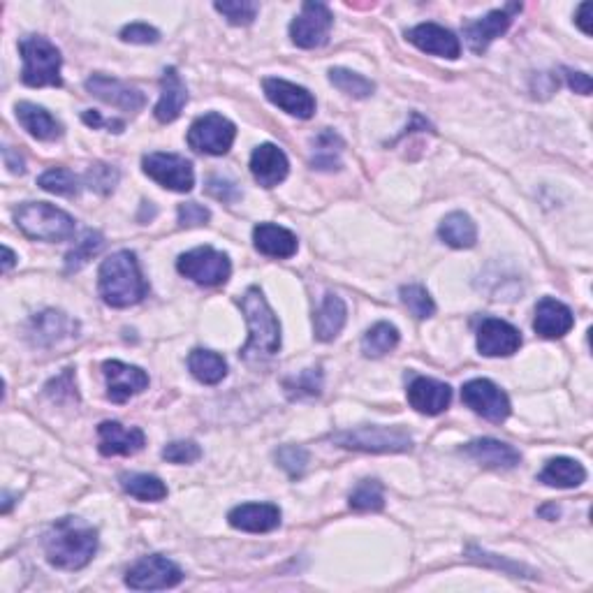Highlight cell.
I'll use <instances>...</instances> for the list:
<instances>
[{
  "label": "cell",
  "instance_id": "cell-1",
  "mask_svg": "<svg viewBox=\"0 0 593 593\" xmlns=\"http://www.w3.org/2000/svg\"><path fill=\"white\" fill-rule=\"evenodd\" d=\"M95 549H98V531L77 517L56 519L45 533L47 561L61 570H82L89 566Z\"/></svg>",
  "mask_w": 593,
  "mask_h": 593
},
{
  "label": "cell",
  "instance_id": "cell-2",
  "mask_svg": "<svg viewBox=\"0 0 593 593\" xmlns=\"http://www.w3.org/2000/svg\"><path fill=\"white\" fill-rule=\"evenodd\" d=\"M98 290L102 302L114 309H128L142 302L149 292L142 272H139L135 253L119 251L102 262L98 274Z\"/></svg>",
  "mask_w": 593,
  "mask_h": 593
},
{
  "label": "cell",
  "instance_id": "cell-3",
  "mask_svg": "<svg viewBox=\"0 0 593 593\" xmlns=\"http://www.w3.org/2000/svg\"><path fill=\"white\" fill-rule=\"evenodd\" d=\"M241 311L248 325V343L241 350V357L244 360L274 357L281 350V322L260 288L246 290V295L241 297Z\"/></svg>",
  "mask_w": 593,
  "mask_h": 593
},
{
  "label": "cell",
  "instance_id": "cell-4",
  "mask_svg": "<svg viewBox=\"0 0 593 593\" xmlns=\"http://www.w3.org/2000/svg\"><path fill=\"white\" fill-rule=\"evenodd\" d=\"M14 221L26 237L38 241H65L75 234V218L47 202H26L14 209Z\"/></svg>",
  "mask_w": 593,
  "mask_h": 593
},
{
  "label": "cell",
  "instance_id": "cell-5",
  "mask_svg": "<svg viewBox=\"0 0 593 593\" xmlns=\"http://www.w3.org/2000/svg\"><path fill=\"white\" fill-rule=\"evenodd\" d=\"M21 58H24V70H21V82L31 89L40 86H61V51L54 42H49L42 35H28L19 42Z\"/></svg>",
  "mask_w": 593,
  "mask_h": 593
},
{
  "label": "cell",
  "instance_id": "cell-6",
  "mask_svg": "<svg viewBox=\"0 0 593 593\" xmlns=\"http://www.w3.org/2000/svg\"><path fill=\"white\" fill-rule=\"evenodd\" d=\"M339 448L371 452V455H397L413 450V436L401 427H357L329 436Z\"/></svg>",
  "mask_w": 593,
  "mask_h": 593
},
{
  "label": "cell",
  "instance_id": "cell-7",
  "mask_svg": "<svg viewBox=\"0 0 593 593\" xmlns=\"http://www.w3.org/2000/svg\"><path fill=\"white\" fill-rule=\"evenodd\" d=\"M177 269L181 276L200 285H223L232 274L230 258L211 246H200L193 251L183 253L177 260Z\"/></svg>",
  "mask_w": 593,
  "mask_h": 593
},
{
  "label": "cell",
  "instance_id": "cell-8",
  "mask_svg": "<svg viewBox=\"0 0 593 593\" xmlns=\"http://www.w3.org/2000/svg\"><path fill=\"white\" fill-rule=\"evenodd\" d=\"M237 128L225 116L211 112L193 121L188 130L190 149L207 153V156H225L232 149Z\"/></svg>",
  "mask_w": 593,
  "mask_h": 593
},
{
  "label": "cell",
  "instance_id": "cell-9",
  "mask_svg": "<svg viewBox=\"0 0 593 593\" xmlns=\"http://www.w3.org/2000/svg\"><path fill=\"white\" fill-rule=\"evenodd\" d=\"M334 17L325 3H309L302 5V14L290 24V38L297 47L302 49H318L325 47L332 33Z\"/></svg>",
  "mask_w": 593,
  "mask_h": 593
},
{
  "label": "cell",
  "instance_id": "cell-10",
  "mask_svg": "<svg viewBox=\"0 0 593 593\" xmlns=\"http://www.w3.org/2000/svg\"><path fill=\"white\" fill-rule=\"evenodd\" d=\"M181 580H183V573L177 563L160 554H151V556H144V559H139L126 575V584L135 591L172 589L177 587Z\"/></svg>",
  "mask_w": 593,
  "mask_h": 593
},
{
  "label": "cell",
  "instance_id": "cell-11",
  "mask_svg": "<svg viewBox=\"0 0 593 593\" xmlns=\"http://www.w3.org/2000/svg\"><path fill=\"white\" fill-rule=\"evenodd\" d=\"M142 170L146 177L177 193H188L195 186L193 165L177 153H149L142 160Z\"/></svg>",
  "mask_w": 593,
  "mask_h": 593
},
{
  "label": "cell",
  "instance_id": "cell-12",
  "mask_svg": "<svg viewBox=\"0 0 593 593\" xmlns=\"http://www.w3.org/2000/svg\"><path fill=\"white\" fill-rule=\"evenodd\" d=\"M461 401L471 408L473 413H478L489 422H503L510 415V401L499 385H494L492 380L478 378L464 385L461 390Z\"/></svg>",
  "mask_w": 593,
  "mask_h": 593
},
{
  "label": "cell",
  "instance_id": "cell-13",
  "mask_svg": "<svg viewBox=\"0 0 593 593\" xmlns=\"http://www.w3.org/2000/svg\"><path fill=\"white\" fill-rule=\"evenodd\" d=\"M519 10H522V5L510 3V5L501 7V10L489 12L487 17L473 21V24H466L464 38H466V45L471 47L473 54H482V51L492 45L496 38H501V35L510 28L512 17H515Z\"/></svg>",
  "mask_w": 593,
  "mask_h": 593
},
{
  "label": "cell",
  "instance_id": "cell-14",
  "mask_svg": "<svg viewBox=\"0 0 593 593\" xmlns=\"http://www.w3.org/2000/svg\"><path fill=\"white\" fill-rule=\"evenodd\" d=\"M102 373H105L107 380V397L114 404H123V401H128L149 387V376L133 364L109 360L102 364Z\"/></svg>",
  "mask_w": 593,
  "mask_h": 593
},
{
  "label": "cell",
  "instance_id": "cell-15",
  "mask_svg": "<svg viewBox=\"0 0 593 593\" xmlns=\"http://www.w3.org/2000/svg\"><path fill=\"white\" fill-rule=\"evenodd\" d=\"M262 89H265L267 98L272 100L276 107H281L285 114L297 116V119H311L313 112H316V98H313L304 86L285 82V79L269 77L262 82Z\"/></svg>",
  "mask_w": 593,
  "mask_h": 593
},
{
  "label": "cell",
  "instance_id": "cell-16",
  "mask_svg": "<svg viewBox=\"0 0 593 593\" xmlns=\"http://www.w3.org/2000/svg\"><path fill=\"white\" fill-rule=\"evenodd\" d=\"M522 348V334L510 322L499 318L482 320L478 329V350L485 357H510Z\"/></svg>",
  "mask_w": 593,
  "mask_h": 593
},
{
  "label": "cell",
  "instance_id": "cell-17",
  "mask_svg": "<svg viewBox=\"0 0 593 593\" xmlns=\"http://www.w3.org/2000/svg\"><path fill=\"white\" fill-rule=\"evenodd\" d=\"M86 91L95 95L98 100L107 102V105L126 109V112H139V109L146 105V98L142 91L126 82H121V79H114L107 75H91L86 79Z\"/></svg>",
  "mask_w": 593,
  "mask_h": 593
},
{
  "label": "cell",
  "instance_id": "cell-18",
  "mask_svg": "<svg viewBox=\"0 0 593 593\" xmlns=\"http://www.w3.org/2000/svg\"><path fill=\"white\" fill-rule=\"evenodd\" d=\"M406 38L411 45H415L420 51H427V54H434V56H441V58H450V61H455L461 54V42L459 38L448 28L438 26V24H420L411 28V31L406 33Z\"/></svg>",
  "mask_w": 593,
  "mask_h": 593
},
{
  "label": "cell",
  "instance_id": "cell-19",
  "mask_svg": "<svg viewBox=\"0 0 593 593\" xmlns=\"http://www.w3.org/2000/svg\"><path fill=\"white\" fill-rule=\"evenodd\" d=\"M450 401H452L450 385L438 383L434 378L420 376L408 385V404L422 415H441L448 411Z\"/></svg>",
  "mask_w": 593,
  "mask_h": 593
},
{
  "label": "cell",
  "instance_id": "cell-20",
  "mask_svg": "<svg viewBox=\"0 0 593 593\" xmlns=\"http://www.w3.org/2000/svg\"><path fill=\"white\" fill-rule=\"evenodd\" d=\"M100 452L105 457L137 455L144 448V431L137 427H123L119 422H102L98 427Z\"/></svg>",
  "mask_w": 593,
  "mask_h": 593
},
{
  "label": "cell",
  "instance_id": "cell-21",
  "mask_svg": "<svg viewBox=\"0 0 593 593\" xmlns=\"http://www.w3.org/2000/svg\"><path fill=\"white\" fill-rule=\"evenodd\" d=\"M461 452L473 461H478L480 466L494 468V471H508V468H515L522 461V455L512 445L496 441V438H478V441L464 445Z\"/></svg>",
  "mask_w": 593,
  "mask_h": 593
},
{
  "label": "cell",
  "instance_id": "cell-22",
  "mask_svg": "<svg viewBox=\"0 0 593 593\" xmlns=\"http://www.w3.org/2000/svg\"><path fill=\"white\" fill-rule=\"evenodd\" d=\"M290 172L288 156L276 144H260L251 156V174L265 188H274L285 181Z\"/></svg>",
  "mask_w": 593,
  "mask_h": 593
},
{
  "label": "cell",
  "instance_id": "cell-23",
  "mask_svg": "<svg viewBox=\"0 0 593 593\" xmlns=\"http://www.w3.org/2000/svg\"><path fill=\"white\" fill-rule=\"evenodd\" d=\"M77 322L70 320L65 313L58 311H45L40 316H35L28 325V339L33 341V346L49 348L54 343L68 339V336H75Z\"/></svg>",
  "mask_w": 593,
  "mask_h": 593
},
{
  "label": "cell",
  "instance_id": "cell-24",
  "mask_svg": "<svg viewBox=\"0 0 593 593\" xmlns=\"http://www.w3.org/2000/svg\"><path fill=\"white\" fill-rule=\"evenodd\" d=\"M230 524L234 529L246 533H269L281 524V510L272 503H244L237 505L230 515Z\"/></svg>",
  "mask_w": 593,
  "mask_h": 593
},
{
  "label": "cell",
  "instance_id": "cell-25",
  "mask_svg": "<svg viewBox=\"0 0 593 593\" xmlns=\"http://www.w3.org/2000/svg\"><path fill=\"white\" fill-rule=\"evenodd\" d=\"M575 325L573 311L566 304L556 302L552 297L540 299L536 306V320H533V329L543 336V339H561L566 336Z\"/></svg>",
  "mask_w": 593,
  "mask_h": 593
},
{
  "label": "cell",
  "instance_id": "cell-26",
  "mask_svg": "<svg viewBox=\"0 0 593 593\" xmlns=\"http://www.w3.org/2000/svg\"><path fill=\"white\" fill-rule=\"evenodd\" d=\"M188 102V89L177 68H165L160 79V100L156 105V119L160 123L177 121Z\"/></svg>",
  "mask_w": 593,
  "mask_h": 593
},
{
  "label": "cell",
  "instance_id": "cell-27",
  "mask_svg": "<svg viewBox=\"0 0 593 593\" xmlns=\"http://www.w3.org/2000/svg\"><path fill=\"white\" fill-rule=\"evenodd\" d=\"M253 244L267 258H292L297 253V237L290 230L274 223H260L253 230Z\"/></svg>",
  "mask_w": 593,
  "mask_h": 593
},
{
  "label": "cell",
  "instance_id": "cell-28",
  "mask_svg": "<svg viewBox=\"0 0 593 593\" xmlns=\"http://www.w3.org/2000/svg\"><path fill=\"white\" fill-rule=\"evenodd\" d=\"M17 119L28 135H33L40 142H54L63 135V126L51 116L45 107L33 105V102H19Z\"/></svg>",
  "mask_w": 593,
  "mask_h": 593
},
{
  "label": "cell",
  "instance_id": "cell-29",
  "mask_svg": "<svg viewBox=\"0 0 593 593\" xmlns=\"http://www.w3.org/2000/svg\"><path fill=\"white\" fill-rule=\"evenodd\" d=\"M348 309L346 302L334 292H327L322 297V304L316 313V320H313V327H316V339L318 341H334L336 336L341 334L343 325H346Z\"/></svg>",
  "mask_w": 593,
  "mask_h": 593
},
{
  "label": "cell",
  "instance_id": "cell-30",
  "mask_svg": "<svg viewBox=\"0 0 593 593\" xmlns=\"http://www.w3.org/2000/svg\"><path fill=\"white\" fill-rule=\"evenodd\" d=\"M538 480L547 487L573 489V487H580L582 482L587 480V471H584L580 461L568 459V457H556L547 461V466L540 471Z\"/></svg>",
  "mask_w": 593,
  "mask_h": 593
},
{
  "label": "cell",
  "instance_id": "cell-31",
  "mask_svg": "<svg viewBox=\"0 0 593 593\" xmlns=\"http://www.w3.org/2000/svg\"><path fill=\"white\" fill-rule=\"evenodd\" d=\"M438 237L452 248H473L475 241H478V228H475L471 216L464 214V211H455V214L443 218Z\"/></svg>",
  "mask_w": 593,
  "mask_h": 593
},
{
  "label": "cell",
  "instance_id": "cell-32",
  "mask_svg": "<svg viewBox=\"0 0 593 593\" xmlns=\"http://www.w3.org/2000/svg\"><path fill=\"white\" fill-rule=\"evenodd\" d=\"M188 369L204 385H216L228 376V362L218 353H214V350L195 348L193 353L188 355Z\"/></svg>",
  "mask_w": 593,
  "mask_h": 593
},
{
  "label": "cell",
  "instance_id": "cell-33",
  "mask_svg": "<svg viewBox=\"0 0 593 593\" xmlns=\"http://www.w3.org/2000/svg\"><path fill=\"white\" fill-rule=\"evenodd\" d=\"M341 149H343V139L334 133V130L325 128L318 137L313 139V158L311 165L316 170L322 172H334L341 167Z\"/></svg>",
  "mask_w": 593,
  "mask_h": 593
},
{
  "label": "cell",
  "instance_id": "cell-34",
  "mask_svg": "<svg viewBox=\"0 0 593 593\" xmlns=\"http://www.w3.org/2000/svg\"><path fill=\"white\" fill-rule=\"evenodd\" d=\"M121 487L123 492H128L139 501H163L167 496L165 482L156 478V475H146V473L121 475Z\"/></svg>",
  "mask_w": 593,
  "mask_h": 593
},
{
  "label": "cell",
  "instance_id": "cell-35",
  "mask_svg": "<svg viewBox=\"0 0 593 593\" xmlns=\"http://www.w3.org/2000/svg\"><path fill=\"white\" fill-rule=\"evenodd\" d=\"M399 346V329L390 322H376L362 339L366 357H383Z\"/></svg>",
  "mask_w": 593,
  "mask_h": 593
},
{
  "label": "cell",
  "instance_id": "cell-36",
  "mask_svg": "<svg viewBox=\"0 0 593 593\" xmlns=\"http://www.w3.org/2000/svg\"><path fill=\"white\" fill-rule=\"evenodd\" d=\"M38 186L47 193L63 195V197H77L79 190H82V179L77 174H72L65 167H54V170H47L38 179Z\"/></svg>",
  "mask_w": 593,
  "mask_h": 593
},
{
  "label": "cell",
  "instance_id": "cell-37",
  "mask_svg": "<svg viewBox=\"0 0 593 593\" xmlns=\"http://www.w3.org/2000/svg\"><path fill=\"white\" fill-rule=\"evenodd\" d=\"M329 82H332L336 89L341 93L350 95V98H369V95L376 91V86H373L371 79H366L362 75H357L353 70H346V68H334L329 70Z\"/></svg>",
  "mask_w": 593,
  "mask_h": 593
},
{
  "label": "cell",
  "instance_id": "cell-38",
  "mask_svg": "<svg viewBox=\"0 0 593 593\" xmlns=\"http://www.w3.org/2000/svg\"><path fill=\"white\" fill-rule=\"evenodd\" d=\"M102 246H105V237H102L100 232H84L82 241H79V244L68 253V258H65V272H79L86 262L93 260V255H98L102 251Z\"/></svg>",
  "mask_w": 593,
  "mask_h": 593
},
{
  "label": "cell",
  "instance_id": "cell-39",
  "mask_svg": "<svg viewBox=\"0 0 593 593\" xmlns=\"http://www.w3.org/2000/svg\"><path fill=\"white\" fill-rule=\"evenodd\" d=\"M350 508L360 512H378L385 508L383 485L378 480H362L350 494Z\"/></svg>",
  "mask_w": 593,
  "mask_h": 593
},
{
  "label": "cell",
  "instance_id": "cell-40",
  "mask_svg": "<svg viewBox=\"0 0 593 593\" xmlns=\"http://www.w3.org/2000/svg\"><path fill=\"white\" fill-rule=\"evenodd\" d=\"M399 295H401V302H404L406 309L411 311L415 318L424 320V318L434 316L436 304L427 292V288H422V285H404Z\"/></svg>",
  "mask_w": 593,
  "mask_h": 593
},
{
  "label": "cell",
  "instance_id": "cell-41",
  "mask_svg": "<svg viewBox=\"0 0 593 593\" xmlns=\"http://www.w3.org/2000/svg\"><path fill=\"white\" fill-rule=\"evenodd\" d=\"M285 392L290 399L302 397H318L322 390V371L320 369H306L299 376L285 380Z\"/></svg>",
  "mask_w": 593,
  "mask_h": 593
},
{
  "label": "cell",
  "instance_id": "cell-42",
  "mask_svg": "<svg viewBox=\"0 0 593 593\" xmlns=\"http://www.w3.org/2000/svg\"><path fill=\"white\" fill-rule=\"evenodd\" d=\"M214 7L216 12H221L232 26L253 24L260 10V5L253 3V0H223V3H216Z\"/></svg>",
  "mask_w": 593,
  "mask_h": 593
},
{
  "label": "cell",
  "instance_id": "cell-43",
  "mask_svg": "<svg viewBox=\"0 0 593 593\" xmlns=\"http://www.w3.org/2000/svg\"><path fill=\"white\" fill-rule=\"evenodd\" d=\"M276 461L292 480H297L302 478L306 466H309V452L299 448V445H283V448H278L276 452Z\"/></svg>",
  "mask_w": 593,
  "mask_h": 593
},
{
  "label": "cell",
  "instance_id": "cell-44",
  "mask_svg": "<svg viewBox=\"0 0 593 593\" xmlns=\"http://www.w3.org/2000/svg\"><path fill=\"white\" fill-rule=\"evenodd\" d=\"M116 183H119V170L112 165H93L89 174H86V186L100 195L112 193Z\"/></svg>",
  "mask_w": 593,
  "mask_h": 593
},
{
  "label": "cell",
  "instance_id": "cell-45",
  "mask_svg": "<svg viewBox=\"0 0 593 593\" xmlns=\"http://www.w3.org/2000/svg\"><path fill=\"white\" fill-rule=\"evenodd\" d=\"M200 457L202 450L195 441H174L163 450V459L172 461V464H193Z\"/></svg>",
  "mask_w": 593,
  "mask_h": 593
},
{
  "label": "cell",
  "instance_id": "cell-46",
  "mask_svg": "<svg viewBox=\"0 0 593 593\" xmlns=\"http://www.w3.org/2000/svg\"><path fill=\"white\" fill-rule=\"evenodd\" d=\"M179 225L181 228H200V225H207L209 223V209L202 207V204L197 202H186V204H179Z\"/></svg>",
  "mask_w": 593,
  "mask_h": 593
},
{
  "label": "cell",
  "instance_id": "cell-47",
  "mask_svg": "<svg viewBox=\"0 0 593 593\" xmlns=\"http://www.w3.org/2000/svg\"><path fill=\"white\" fill-rule=\"evenodd\" d=\"M121 40L130 42V45H156L160 33L149 24H130L121 31Z\"/></svg>",
  "mask_w": 593,
  "mask_h": 593
},
{
  "label": "cell",
  "instance_id": "cell-48",
  "mask_svg": "<svg viewBox=\"0 0 593 593\" xmlns=\"http://www.w3.org/2000/svg\"><path fill=\"white\" fill-rule=\"evenodd\" d=\"M207 193L211 197H216V200H223V202H237L241 197V190L237 188V183H232L223 177H211Z\"/></svg>",
  "mask_w": 593,
  "mask_h": 593
},
{
  "label": "cell",
  "instance_id": "cell-49",
  "mask_svg": "<svg viewBox=\"0 0 593 593\" xmlns=\"http://www.w3.org/2000/svg\"><path fill=\"white\" fill-rule=\"evenodd\" d=\"M47 394L54 401H63L65 394H70V397L77 399V392H75V383H72V369H68L63 373V376H58L56 380H51L47 385Z\"/></svg>",
  "mask_w": 593,
  "mask_h": 593
},
{
  "label": "cell",
  "instance_id": "cell-50",
  "mask_svg": "<svg viewBox=\"0 0 593 593\" xmlns=\"http://www.w3.org/2000/svg\"><path fill=\"white\" fill-rule=\"evenodd\" d=\"M563 72H566V82L575 93H580V95L591 93V77L587 75V72L570 70V68H563Z\"/></svg>",
  "mask_w": 593,
  "mask_h": 593
},
{
  "label": "cell",
  "instance_id": "cell-51",
  "mask_svg": "<svg viewBox=\"0 0 593 593\" xmlns=\"http://www.w3.org/2000/svg\"><path fill=\"white\" fill-rule=\"evenodd\" d=\"M3 156H5V165L10 167L12 174H24V158H21L19 153H14L10 146H5Z\"/></svg>",
  "mask_w": 593,
  "mask_h": 593
},
{
  "label": "cell",
  "instance_id": "cell-52",
  "mask_svg": "<svg viewBox=\"0 0 593 593\" xmlns=\"http://www.w3.org/2000/svg\"><path fill=\"white\" fill-rule=\"evenodd\" d=\"M591 10H593V5L591 3H582L580 5V10H577V26L582 28V33L584 35H591V24H589V19H591Z\"/></svg>",
  "mask_w": 593,
  "mask_h": 593
},
{
  "label": "cell",
  "instance_id": "cell-53",
  "mask_svg": "<svg viewBox=\"0 0 593 593\" xmlns=\"http://www.w3.org/2000/svg\"><path fill=\"white\" fill-rule=\"evenodd\" d=\"M14 262H17V255H14L7 246H3V272L5 274L14 267Z\"/></svg>",
  "mask_w": 593,
  "mask_h": 593
}]
</instances>
